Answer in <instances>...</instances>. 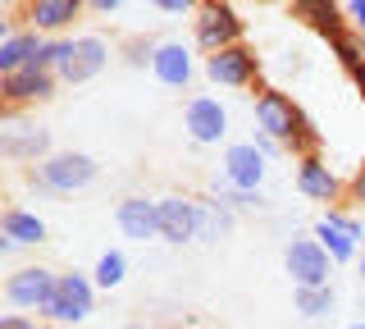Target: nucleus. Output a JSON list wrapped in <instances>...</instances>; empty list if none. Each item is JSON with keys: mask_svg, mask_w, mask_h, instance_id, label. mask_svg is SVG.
I'll list each match as a JSON object with an SVG mask.
<instances>
[{"mask_svg": "<svg viewBox=\"0 0 365 329\" xmlns=\"http://www.w3.org/2000/svg\"><path fill=\"white\" fill-rule=\"evenodd\" d=\"M292 14L302 19V24H311L329 46L351 32V14L338 5V0H292Z\"/></svg>", "mask_w": 365, "mask_h": 329, "instance_id": "2eb2a0df", "label": "nucleus"}, {"mask_svg": "<svg viewBox=\"0 0 365 329\" xmlns=\"http://www.w3.org/2000/svg\"><path fill=\"white\" fill-rule=\"evenodd\" d=\"M215 197H220L228 211H260L265 206V192H247V188H215Z\"/></svg>", "mask_w": 365, "mask_h": 329, "instance_id": "a878e982", "label": "nucleus"}, {"mask_svg": "<svg viewBox=\"0 0 365 329\" xmlns=\"http://www.w3.org/2000/svg\"><path fill=\"white\" fill-rule=\"evenodd\" d=\"M292 302L306 320H324V315H334L338 298H334V283H324V288H292Z\"/></svg>", "mask_w": 365, "mask_h": 329, "instance_id": "5701e85b", "label": "nucleus"}, {"mask_svg": "<svg viewBox=\"0 0 365 329\" xmlns=\"http://www.w3.org/2000/svg\"><path fill=\"white\" fill-rule=\"evenodd\" d=\"M83 9H87V0H28L19 9V19H23V28L41 32V37H55L73 19H83Z\"/></svg>", "mask_w": 365, "mask_h": 329, "instance_id": "9b49d317", "label": "nucleus"}, {"mask_svg": "<svg viewBox=\"0 0 365 329\" xmlns=\"http://www.w3.org/2000/svg\"><path fill=\"white\" fill-rule=\"evenodd\" d=\"M302 115H306V110L297 106L288 92H279V87H260V92H256V128L269 133L274 142L288 146L292 133H297V123H302Z\"/></svg>", "mask_w": 365, "mask_h": 329, "instance_id": "6e6552de", "label": "nucleus"}, {"mask_svg": "<svg viewBox=\"0 0 365 329\" xmlns=\"http://www.w3.org/2000/svg\"><path fill=\"white\" fill-rule=\"evenodd\" d=\"M110 64V46H106V37H73V46H68V60H64V69H60V83H91L101 69Z\"/></svg>", "mask_w": 365, "mask_h": 329, "instance_id": "ddd939ff", "label": "nucleus"}, {"mask_svg": "<svg viewBox=\"0 0 365 329\" xmlns=\"http://www.w3.org/2000/svg\"><path fill=\"white\" fill-rule=\"evenodd\" d=\"M361 283H365V260H361Z\"/></svg>", "mask_w": 365, "mask_h": 329, "instance_id": "e433bc0d", "label": "nucleus"}, {"mask_svg": "<svg viewBox=\"0 0 365 329\" xmlns=\"http://www.w3.org/2000/svg\"><path fill=\"white\" fill-rule=\"evenodd\" d=\"M347 14H351V28L365 37V0H347Z\"/></svg>", "mask_w": 365, "mask_h": 329, "instance_id": "7c9ffc66", "label": "nucleus"}, {"mask_svg": "<svg viewBox=\"0 0 365 329\" xmlns=\"http://www.w3.org/2000/svg\"><path fill=\"white\" fill-rule=\"evenodd\" d=\"M91 279H96V288H119V283L128 279V256H123L119 247H110V252H101L96 270H91Z\"/></svg>", "mask_w": 365, "mask_h": 329, "instance_id": "b1692460", "label": "nucleus"}, {"mask_svg": "<svg viewBox=\"0 0 365 329\" xmlns=\"http://www.w3.org/2000/svg\"><path fill=\"white\" fill-rule=\"evenodd\" d=\"M0 329H37V320L28 311H5L0 315Z\"/></svg>", "mask_w": 365, "mask_h": 329, "instance_id": "c85d7f7f", "label": "nucleus"}, {"mask_svg": "<svg viewBox=\"0 0 365 329\" xmlns=\"http://www.w3.org/2000/svg\"><path fill=\"white\" fill-rule=\"evenodd\" d=\"M319 238V247H324L329 256H334V265H342V260H351L361 252V243H365V229H361V220L356 215H347V211H338V206H329L324 215L315 220V229Z\"/></svg>", "mask_w": 365, "mask_h": 329, "instance_id": "0eeeda50", "label": "nucleus"}, {"mask_svg": "<svg viewBox=\"0 0 365 329\" xmlns=\"http://www.w3.org/2000/svg\"><path fill=\"white\" fill-rule=\"evenodd\" d=\"M205 0H160V9H169V14H187V9H201Z\"/></svg>", "mask_w": 365, "mask_h": 329, "instance_id": "c756f323", "label": "nucleus"}, {"mask_svg": "<svg viewBox=\"0 0 365 329\" xmlns=\"http://www.w3.org/2000/svg\"><path fill=\"white\" fill-rule=\"evenodd\" d=\"M256 146H260V151H265V156H269V151H288V146H283V142H274L269 133H260V128H256Z\"/></svg>", "mask_w": 365, "mask_h": 329, "instance_id": "2f4dec72", "label": "nucleus"}, {"mask_svg": "<svg viewBox=\"0 0 365 329\" xmlns=\"http://www.w3.org/2000/svg\"><path fill=\"white\" fill-rule=\"evenodd\" d=\"M146 5H160V0H146Z\"/></svg>", "mask_w": 365, "mask_h": 329, "instance_id": "4c0bfd02", "label": "nucleus"}, {"mask_svg": "<svg viewBox=\"0 0 365 329\" xmlns=\"http://www.w3.org/2000/svg\"><path fill=\"white\" fill-rule=\"evenodd\" d=\"M347 329H365V320H356V325H347Z\"/></svg>", "mask_w": 365, "mask_h": 329, "instance_id": "c9c22d12", "label": "nucleus"}, {"mask_svg": "<svg viewBox=\"0 0 365 329\" xmlns=\"http://www.w3.org/2000/svg\"><path fill=\"white\" fill-rule=\"evenodd\" d=\"M68 46H73V37H46V46H41V55H37V64H46V69L60 74V69H64V60H68Z\"/></svg>", "mask_w": 365, "mask_h": 329, "instance_id": "bb28decb", "label": "nucleus"}, {"mask_svg": "<svg viewBox=\"0 0 365 329\" xmlns=\"http://www.w3.org/2000/svg\"><path fill=\"white\" fill-rule=\"evenodd\" d=\"M119 5H123V0H87V9H91V14H114Z\"/></svg>", "mask_w": 365, "mask_h": 329, "instance_id": "473e14b6", "label": "nucleus"}, {"mask_svg": "<svg viewBox=\"0 0 365 329\" xmlns=\"http://www.w3.org/2000/svg\"><path fill=\"white\" fill-rule=\"evenodd\" d=\"M5 5H9V9H23V5H28V0H5Z\"/></svg>", "mask_w": 365, "mask_h": 329, "instance_id": "f704fd0d", "label": "nucleus"}, {"mask_svg": "<svg viewBox=\"0 0 365 329\" xmlns=\"http://www.w3.org/2000/svg\"><path fill=\"white\" fill-rule=\"evenodd\" d=\"M151 74L160 78L165 87H192V78H197V60H192V51L182 46V41H160L155 55H151Z\"/></svg>", "mask_w": 365, "mask_h": 329, "instance_id": "a211bd4d", "label": "nucleus"}, {"mask_svg": "<svg viewBox=\"0 0 365 329\" xmlns=\"http://www.w3.org/2000/svg\"><path fill=\"white\" fill-rule=\"evenodd\" d=\"M55 288H60V275L46 265H19L14 275L5 279V302L14 306V311H46L55 298Z\"/></svg>", "mask_w": 365, "mask_h": 329, "instance_id": "423d86ee", "label": "nucleus"}, {"mask_svg": "<svg viewBox=\"0 0 365 329\" xmlns=\"http://www.w3.org/2000/svg\"><path fill=\"white\" fill-rule=\"evenodd\" d=\"M233 215L220 197L210 201H197V243H220V238H228V229H233Z\"/></svg>", "mask_w": 365, "mask_h": 329, "instance_id": "4be33fe9", "label": "nucleus"}, {"mask_svg": "<svg viewBox=\"0 0 365 329\" xmlns=\"http://www.w3.org/2000/svg\"><path fill=\"white\" fill-rule=\"evenodd\" d=\"M182 128L197 146H220L228 138V110L215 96H192L182 106Z\"/></svg>", "mask_w": 365, "mask_h": 329, "instance_id": "9d476101", "label": "nucleus"}, {"mask_svg": "<svg viewBox=\"0 0 365 329\" xmlns=\"http://www.w3.org/2000/svg\"><path fill=\"white\" fill-rule=\"evenodd\" d=\"M334 55H338V64H342L347 74H356L361 64H365V37H361L356 28H351L347 37H338V41H334Z\"/></svg>", "mask_w": 365, "mask_h": 329, "instance_id": "393cba45", "label": "nucleus"}, {"mask_svg": "<svg viewBox=\"0 0 365 329\" xmlns=\"http://www.w3.org/2000/svg\"><path fill=\"white\" fill-rule=\"evenodd\" d=\"M32 183L46 192H83L96 183V161L87 151H51L32 169Z\"/></svg>", "mask_w": 365, "mask_h": 329, "instance_id": "f257e3e1", "label": "nucleus"}, {"mask_svg": "<svg viewBox=\"0 0 365 329\" xmlns=\"http://www.w3.org/2000/svg\"><path fill=\"white\" fill-rule=\"evenodd\" d=\"M283 265H288V275H292V288H324L329 275H334V256L319 247L315 233L292 238L288 252H283Z\"/></svg>", "mask_w": 365, "mask_h": 329, "instance_id": "20e7f679", "label": "nucleus"}, {"mask_svg": "<svg viewBox=\"0 0 365 329\" xmlns=\"http://www.w3.org/2000/svg\"><path fill=\"white\" fill-rule=\"evenodd\" d=\"M160 238L165 243H197V201L192 197H178V192H169V197H160Z\"/></svg>", "mask_w": 365, "mask_h": 329, "instance_id": "dca6fc26", "label": "nucleus"}, {"mask_svg": "<svg viewBox=\"0 0 365 329\" xmlns=\"http://www.w3.org/2000/svg\"><path fill=\"white\" fill-rule=\"evenodd\" d=\"M55 87H60V74L46 69V64H23L14 74H0V101H5V115H14L23 106H37V101H51Z\"/></svg>", "mask_w": 365, "mask_h": 329, "instance_id": "f03ea898", "label": "nucleus"}, {"mask_svg": "<svg viewBox=\"0 0 365 329\" xmlns=\"http://www.w3.org/2000/svg\"><path fill=\"white\" fill-rule=\"evenodd\" d=\"M351 78H356V87H361V96H365V64H361V69L351 74Z\"/></svg>", "mask_w": 365, "mask_h": 329, "instance_id": "72a5a7b5", "label": "nucleus"}, {"mask_svg": "<svg viewBox=\"0 0 365 329\" xmlns=\"http://www.w3.org/2000/svg\"><path fill=\"white\" fill-rule=\"evenodd\" d=\"M0 156L5 161H46L51 156V133L46 128H5L0 138Z\"/></svg>", "mask_w": 365, "mask_h": 329, "instance_id": "aec40b11", "label": "nucleus"}, {"mask_svg": "<svg viewBox=\"0 0 365 329\" xmlns=\"http://www.w3.org/2000/svg\"><path fill=\"white\" fill-rule=\"evenodd\" d=\"M0 233L5 238H14L19 247H37L46 243V220L41 215H32V211H23V206H5V215H0Z\"/></svg>", "mask_w": 365, "mask_h": 329, "instance_id": "412c9836", "label": "nucleus"}, {"mask_svg": "<svg viewBox=\"0 0 365 329\" xmlns=\"http://www.w3.org/2000/svg\"><path fill=\"white\" fill-rule=\"evenodd\" d=\"M205 78H210L215 87H251L260 78V60L247 41H237V46H224V51L205 55Z\"/></svg>", "mask_w": 365, "mask_h": 329, "instance_id": "1a4fd4ad", "label": "nucleus"}, {"mask_svg": "<svg viewBox=\"0 0 365 329\" xmlns=\"http://www.w3.org/2000/svg\"><path fill=\"white\" fill-rule=\"evenodd\" d=\"M91 306H96V279L68 270V275H60V288H55V298L41 315L55 325H83L91 315Z\"/></svg>", "mask_w": 365, "mask_h": 329, "instance_id": "39448f33", "label": "nucleus"}, {"mask_svg": "<svg viewBox=\"0 0 365 329\" xmlns=\"http://www.w3.org/2000/svg\"><path fill=\"white\" fill-rule=\"evenodd\" d=\"M224 178H228V188L260 192V183H265V151L256 142H228L224 146Z\"/></svg>", "mask_w": 365, "mask_h": 329, "instance_id": "f8f14e48", "label": "nucleus"}, {"mask_svg": "<svg viewBox=\"0 0 365 329\" xmlns=\"http://www.w3.org/2000/svg\"><path fill=\"white\" fill-rule=\"evenodd\" d=\"M114 224H119V233L133 238V243L160 238V201H151V197H123L119 211H114Z\"/></svg>", "mask_w": 365, "mask_h": 329, "instance_id": "f3484780", "label": "nucleus"}, {"mask_svg": "<svg viewBox=\"0 0 365 329\" xmlns=\"http://www.w3.org/2000/svg\"><path fill=\"white\" fill-rule=\"evenodd\" d=\"M347 201H356V206H365V161L356 165V174L347 178Z\"/></svg>", "mask_w": 365, "mask_h": 329, "instance_id": "cd10ccee", "label": "nucleus"}, {"mask_svg": "<svg viewBox=\"0 0 365 329\" xmlns=\"http://www.w3.org/2000/svg\"><path fill=\"white\" fill-rule=\"evenodd\" d=\"M46 37L32 28H5V37H0V74H14L23 64H32L41 55Z\"/></svg>", "mask_w": 365, "mask_h": 329, "instance_id": "6ab92c4d", "label": "nucleus"}, {"mask_svg": "<svg viewBox=\"0 0 365 329\" xmlns=\"http://www.w3.org/2000/svg\"><path fill=\"white\" fill-rule=\"evenodd\" d=\"M192 37H197V46L205 55H215V51L242 41V19H237V9L228 0H205L197 9V19H192Z\"/></svg>", "mask_w": 365, "mask_h": 329, "instance_id": "7ed1b4c3", "label": "nucleus"}, {"mask_svg": "<svg viewBox=\"0 0 365 329\" xmlns=\"http://www.w3.org/2000/svg\"><path fill=\"white\" fill-rule=\"evenodd\" d=\"M297 192L311 201H342L347 197V183L324 165V156H302L297 161Z\"/></svg>", "mask_w": 365, "mask_h": 329, "instance_id": "4468645a", "label": "nucleus"}]
</instances>
